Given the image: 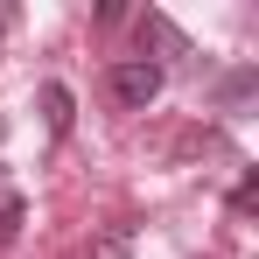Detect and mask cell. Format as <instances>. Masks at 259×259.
<instances>
[{"label": "cell", "instance_id": "4", "mask_svg": "<svg viewBox=\"0 0 259 259\" xmlns=\"http://www.w3.org/2000/svg\"><path fill=\"white\" fill-rule=\"evenodd\" d=\"M91 259H133V224H112L91 238Z\"/></svg>", "mask_w": 259, "mask_h": 259}, {"label": "cell", "instance_id": "3", "mask_svg": "<svg viewBox=\"0 0 259 259\" xmlns=\"http://www.w3.org/2000/svg\"><path fill=\"white\" fill-rule=\"evenodd\" d=\"M133 35H140V49H147V42H154V49H182V35L168 28V14H140Z\"/></svg>", "mask_w": 259, "mask_h": 259}, {"label": "cell", "instance_id": "5", "mask_svg": "<svg viewBox=\"0 0 259 259\" xmlns=\"http://www.w3.org/2000/svg\"><path fill=\"white\" fill-rule=\"evenodd\" d=\"M21 217H28V203H21L14 189H0V245H14V238H21Z\"/></svg>", "mask_w": 259, "mask_h": 259}, {"label": "cell", "instance_id": "1", "mask_svg": "<svg viewBox=\"0 0 259 259\" xmlns=\"http://www.w3.org/2000/svg\"><path fill=\"white\" fill-rule=\"evenodd\" d=\"M168 84V70L154 63V56H119L112 70H105V91H112V105H126V112H147L154 98Z\"/></svg>", "mask_w": 259, "mask_h": 259}, {"label": "cell", "instance_id": "2", "mask_svg": "<svg viewBox=\"0 0 259 259\" xmlns=\"http://www.w3.org/2000/svg\"><path fill=\"white\" fill-rule=\"evenodd\" d=\"M70 119H77L70 84H42V126H49V140H63V133H70Z\"/></svg>", "mask_w": 259, "mask_h": 259}, {"label": "cell", "instance_id": "6", "mask_svg": "<svg viewBox=\"0 0 259 259\" xmlns=\"http://www.w3.org/2000/svg\"><path fill=\"white\" fill-rule=\"evenodd\" d=\"M252 203H259V175L245 168V175H238V189H231V210L245 217V210H252Z\"/></svg>", "mask_w": 259, "mask_h": 259}, {"label": "cell", "instance_id": "7", "mask_svg": "<svg viewBox=\"0 0 259 259\" xmlns=\"http://www.w3.org/2000/svg\"><path fill=\"white\" fill-rule=\"evenodd\" d=\"M7 28H14V7H0V35H7Z\"/></svg>", "mask_w": 259, "mask_h": 259}]
</instances>
